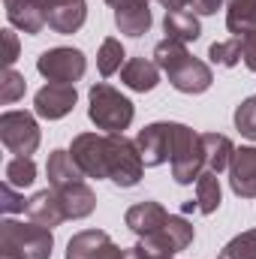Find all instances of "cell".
<instances>
[{
    "label": "cell",
    "instance_id": "obj_1",
    "mask_svg": "<svg viewBox=\"0 0 256 259\" xmlns=\"http://www.w3.org/2000/svg\"><path fill=\"white\" fill-rule=\"evenodd\" d=\"M154 61L169 75V84L181 94H205L214 84L211 66L199 58H193L184 42L178 39H163L154 46Z\"/></svg>",
    "mask_w": 256,
    "mask_h": 259
},
{
    "label": "cell",
    "instance_id": "obj_2",
    "mask_svg": "<svg viewBox=\"0 0 256 259\" xmlns=\"http://www.w3.org/2000/svg\"><path fill=\"white\" fill-rule=\"evenodd\" d=\"M52 250H55V235L49 226H39L33 220L0 223V259H52Z\"/></svg>",
    "mask_w": 256,
    "mask_h": 259
},
{
    "label": "cell",
    "instance_id": "obj_3",
    "mask_svg": "<svg viewBox=\"0 0 256 259\" xmlns=\"http://www.w3.org/2000/svg\"><path fill=\"white\" fill-rule=\"evenodd\" d=\"M88 118L103 133H124L136 118V106L112 84L97 81L88 91Z\"/></svg>",
    "mask_w": 256,
    "mask_h": 259
},
{
    "label": "cell",
    "instance_id": "obj_4",
    "mask_svg": "<svg viewBox=\"0 0 256 259\" xmlns=\"http://www.w3.org/2000/svg\"><path fill=\"white\" fill-rule=\"evenodd\" d=\"M145 163L139 145L124 133H106V178L118 187H136L142 181Z\"/></svg>",
    "mask_w": 256,
    "mask_h": 259
},
{
    "label": "cell",
    "instance_id": "obj_5",
    "mask_svg": "<svg viewBox=\"0 0 256 259\" xmlns=\"http://www.w3.org/2000/svg\"><path fill=\"white\" fill-rule=\"evenodd\" d=\"M172 178L178 184H193L205 172V151H202V133H193L187 124L175 121V136H172Z\"/></svg>",
    "mask_w": 256,
    "mask_h": 259
},
{
    "label": "cell",
    "instance_id": "obj_6",
    "mask_svg": "<svg viewBox=\"0 0 256 259\" xmlns=\"http://www.w3.org/2000/svg\"><path fill=\"white\" fill-rule=\"evenodd\" d=\"M193 238H196V229H193L190 220L172 214V217L166 220V226L157 229V232H151V235H145V238L139 241V247L145 250L148 259H175L181 250L190 247Z\"/></svg>",
    "mask_w": 256,
    "mask_h": 259
},
{
    "label": "cell",
    "instance_id": "obj_7",
    "mask_svg": "<svg viewBox=\"0 0 256 259\" xmlns=\"http://www.w3.org/2000/svg\"><path fill=\"white\" fill-rule=\"evenodd\" d=\"M0 142L9 154L15 157H30L36 154L42 133L30 112H3L0 115Z\"/></svg>",
    "mask_w": 256,
    "mask_h": 259
},
{
    "label": "cell",
    "instance_id": "obj_8",
    "mask_svg": "<svg viewBox=\"0 0 256 259\" xmlns=\"http://www.w3.org/2000/svg\"><path fill=\"white\" fill-rule=\"evenodd\" d=\"M36 69L46 81H61V84H75L84 69H88V58L84 52L78 49H69V46H58V49H49L36 58Z\"/></svg>",
    "mask_w": 256,
    "mask_h": 259
},
{
    "label": "cell",
    "instance_id": "obj_9",
    "mask_svg": "<svg viewBox=\"0 0 256 259\" xmlns=\"http://www.w3.org/2000/svg\"><path fill=\"white\" fill-rule=\"evenodd\" d=\"M172 136H175V121H157V124H148L139 130L136 145H139L142 163L148 169L172 160Z\"/></svg>",
    "mask_w": 256,
    "mask_h": 259
},
{
    "label": "cell",
    "instance_id": "obj_10",
    "mask_svg": "<svg viewBox=\"0 0 256 259\" xmlns=\"http://www.w3.org/2000/svg\"><path fill=\"white\" fill-rule=\"evenodd\" d=\"M69 154L84 178H106V133H78L69 145Z\"/></svg>",
    "mask_w": 256,
    "mask_h": 259
},
{
    "label": "cell",
    "instance_id": "obj_11",
    "mask_svg": "<svg viewBox=\"0 0 256 259\" xmlns=\"http://www.w3.org/2000/svg\"><path fill=\"white\" fill-rule=\"evenodd\" d=\"M75 103H78L75 84H61V81H49L33 97V109L46 121H61V118H66L75 109Z\"/></svg>",
    "mask_w": 256,
    "mask_h": 259
},
{
    "label": "cell",
    "instance_id": "obj_12",
    "mask_svg": "<svg viewBox=\"0 0 256 259\" xmlns=\"http://www.w3.org/2000/svg\"><path fill=\"white\" fill-rule=\"evenodd\" d=\"M42 3H46L49 30H55L61 36L81 30V24L88 21V3L84 0H42Z\"/></svg>",
    "mask_w": 256,
    "mask_h": 259
},
{
    "label": "cell",
    "instance_id": "obj_13",
    "mask_svg": "<svg viewBox=\"0 0 256 259\" xmlns=\"http://www.w3.org/2000/svg\"><path fill=\"white\" fill-rule=\"evenodd\" d=\"M229 187L241 199H256V148L241 145L229 163Z\"/></svg>",
    "mask_w": 256,
    "mask_h": 259
},
{
    "label": "cell",
    "instance_id": "obj_14",
    "mask_svg": "<svg viewBox=\"0 0 256 259\" xmlns=\"http://www.w3.org/2000/svg\"><path fill=\"white\" fill-rule=\"evenodd\" d=\"M169 217H172V214H169V211H166L160 202H154V199H145V202H136V205H130L127 214H124V223H127L130 232H136L139 238H145V235H151V232L163 229Z\"/></svg>",
    "mask_w": 256,
    "mask_h": 259
},
{
    "label": "cell",
    "instance_id": "obj_15",
    "mask_svg": "<svg viewBox=\"0 0 256 259\" xmlns=\"http://www.w3.org/2000/svg\"><path fill=\"white\" fill-rule=\"evenodd\" d=\"M3 6H6L9 24L24 30L27 36H36V33H42V27H49L42 0H3Z\"/></svg>",
    "mask_w": 256,
    "mask_h": 259
},
{
    "label": "cell",
    "instance_id": "obj_16",
    "mask_svg": "<svg viewBox=\"0 0 256 259\" xmlns=\"http://www.w3.org/2000/svg\"><path fill=\"white\" fill-rule=\"evenodd\" d=\"M24 214H27L33 223L49 226V229L61 226V223L66 220L64 205H61V199H58V193H55V190H39V193H33L30 199H27Z\"/></svg>",
    "mask_w": 256,
    "mask_h": 259
},
{
    "label": "cell",
    "instance_id": "obj_17",
    "mask_svg": "<svg viewBox=\"0 0 256 259\" xmlns=\"http://www.w3.org/2000/svg\"><path fill=\"white\" fill-rule=\"evenodd\" d=\"M121 81L136 94H148L160 84V66L157 61H148V58H127V64L121 69Z\"/></svg>",
    "mask_w": 256,
    "mask_h": 259
},
{
    "label": "cell",
    "instance_id": "obj_18",
    "mask_svg": "<svg viewBox=\"0 0 256 259\" xmlns=\"http://www.w3.org/2000/svg\"><path fill=\"white\" fill-rule=\"evenodd\" d=\"M55 193H58L61 205H64L66 220H84V217H91L94 208H97V193H94L84 181H75V184H69L64 190H55Z\"/></svg>",
    "mask_w": 256,
    "mask_h": 259
},
{
    "label": "cell",
    "instance_id": "obj_19",
    "mask_svg": "<svg viewBox=\"0 0 256 259\" xmlns=\"http://www.w3.org/2000/svg\"><path fill=\"white\" fill-rule=\"evenodd\" d=\"M46 175H49L52 190H64V187L75 184V181H84V172L75 166L72 154H69V151H64V148H58V151H52V154H49Z\"/></svg>",
    "mask_w": 256,
    "mask_h": 259
},
{
    "label": "cell",
    "instance_id": "obj_20",
    "mask_svg": "<svg viewBox=\"0 0 256 259\" xmlns=\"http://www.w3.org/2000/svg\"><path fill=\"white\" fill-rule=\"evenodd\" d=\"M202 151H205V169L220 175L223 169H229L232 154H235V145L223 133H202Z\"/></svg>",
    "mask_w": 256,
    "mask_h": 259
},
{
    "label": "cell",
    "instance_id": "obj_21",
    "mask_svg": "<svg viewBox=\"0 0 256 259\" xmlns=\"http://www.w3.org/2000/svg\"><path fill=\"white\" fill-rule=\"evenodd\" d=\"M163 30H166V39H178V42H196L202 36V24H199V15L187 12V9H172L166 12L163 18Z\"/></svg>",
    "mask_w": 256,
    "mask_h": 259
},
{
    "label": "cell",
    "instance_id": "obj_22",
    "mask_svg": "<svg viewBox=\"0 0 256 259\" xmlns=\"http://www.w3.org/2000/svg\"><path fill=\"white\" fill-rule=\"evenodd\" d=\"M151 24H154V15H151L148 3H133V6L115 9V27H118L121 33L133 36V39L145 36V33L151 30Z\"/></svg>",
    "mask_w": 256,
    "mask_h": 259
},
{
    "label": "cell",
    "instance_id": "obj_23",
    "mask_svg": "<svg viewBox=\"0 0 256 259\" xmlns=\"http://www.w3.org/2000/svg\"><path fill=\"white\" fill-rule=\"evenodd\" d=\"M109 241V232L103 229H81L66 241V259H97L103 244Z\"/></svg>",
    "mask_w": 256,
    "mask_h": 259
},
{
    "label": "cell",
    "instance_id": "obj_24",
    "mask_svg": "<svg viewBox=\"0 0 256 259\" xmlns=\"http://www.w3.org/2000/svg\"><path fill=\"white\" fill-rule=\"evenodd\" d=\"M226 27L235 36L256 30V0H226Z\"/></svg>",
    "mask_w": 256,
    "mask_h": 259
},
{
    "label": "cell",
    "instance_id": "obj_25",
    "mask_svg": "<svg viewBox=\"0 0 256 259\" xmlns=\"http://www.w3.org/2000/svg\"><path fill=\"white\" fill-rule=\"evenodd\" d=\"M220 202H223V190H220V178H217V172H202L199 175V181H196V205H199V211L202 214H214L217 208H220Z\"/></svg>",
    "mask_w": 256,
    "mask_h": 259
},
{
    "label": "cell",
    "instance_id": "obj_26",
    "mask_svg": "<svg viewBox=\"0 0 256 259\" xmlns=\"http://www.w3.org/2000/svg\"><path fill=\"white\" fill-rule=\"evenodd\" d=\"M124 64H127V52H124L121 39L106 36V39H103V46H100V55H97L100 75H103V78H109V75L121 72V69H124Z\"/></svg>",
    "mask_w": 256,
    "mask_h": 259
},
{
    "label": "cell",
    "instance_id": "obj_27",
    "mask_svg": "<svg viewBox=\"0 0 256 259\" xmlns=\"http://www.w3.org/2000/svg\"><path fill=\"white\" fill-rule=\"evenodd\" d=\"M3 175H6V184L24 190V187H30L36 181V163H33V157H12L6 163Z\"/></svg>",
    "mask_w": 256,
    "mask_h": 259
},
{
    "label": "cell",
    "instance_id": "obj_28",
    "mask_svg": "<svg viewBox=\"0 0 256 259\" xmlns=\"http://www.w3.org/2000/svg\"><path fill=\"white\" fill-rule=\"evenodd\" d=\"M220 259H256V229H247V232L235 235L220 250Z\"/></svg>",
    "mask_w": 256,
    "mask_h": 259
},
{
    "label": "cell",
    "instance_id": "obj_29",
    "mask_svg": "<svg viewBox=\"0 0 256 259\" xmlns=\"http://www.w3.org/2000/svg\"><path fill=\"white\" fill-rule=\"evenodd\" d=\"M24 91H27L24 75L15 72V69H3V75H0V103L12 106V103H18L24 97Z\"/></svg>",
    "mask_w": 256,
    "mask_h": 259
},
{
    "label": "cell",
    "instance_id": "obj_30",
    "mask_svg": "<svg viewBox=\"0 0 256 259\" xmlns=\"http://www.w3.org/2000/svg\"><path fill=\"white\" fill-rule=\"evenodd\" d=\"M208 61L217 66H235L241 61V36H232L226 42H214L208 49Z\"/></svg>",
    "mask_w": 256,
    "mask_h": 259
},
{
    "label": "cell",
    "instance_id": "obj_31",
    "mask_svg": "<svg viewBox=\"0 0 256 259\" xmlns=\"http://www.w3.org/2000/svg\"><path fill=\"white\" fill-rule=\"evenodd\" d=\"M232 121H235V130H238L244 139H253L256 142V97H247V100L238 103Z\"/></svg>",
    "mask_w": 256,
    "mask_h": 259
},
{
    "label": "cell",
    "instance_id": "obj_32",
    "mask_svg": "<svg viewBox=\"0 0 256 259\" xmlns=\"http://www.w3.org/2000/svg\"><path fill=\"white\" fill-rule=\"evenodd\" d=\"M0 208H3L6 214H18V211H24V208H27V199L18 193L12 184H6V181H3V184H0Z\"/></svg>",
    "mask_w": 256,
    "mask_h": 259
},
{
    "label": "cell",
    "instance_id": "obj_33",
    "mask_svg": "<svg viewBox=\"0 0 256 259\" xmlns=\"http://www.w3.org/2000/svg\"><path fill=\"white\" fill-rule=\"evenodd\" d=\"M241 61L250 72H256V30L241 36Z\"/></svg>",
    "mask_w": 256,
    "mask_h": 259
},
{
    "label": "cell",
    "instance_id": "obj_34",
    "mask_svg": "<svg viewBox=\"0 0 256 259\" xmlns=\"http://www.w3.org/2000/svg\"><path fill=\"white\" fill-rule=\"evenodd\" d=\"M3 33V46H6V55H3V64H6V69H12V64L18 61V36L6 27V30H0Z\"/></svg>",
    "mask_w": 256,
    "mask_h": 259
},
{
    "label": "cell",
    "instance_id": "obj_35",
    "mask_svg": "<svg viewBox=\"0 0 256 259\" xmlns=\"http://www.w3.org/2000/svg\"><path fill=\"white\" fill-rule=\"evenodd\" d=\"M223 3H226V0H190V6H193L196 15H214Z\"/></svg>",
    "mask_w": 256,
    "mask_h": 259
},
{
    "label": "cell",
    "instance_id": "obj_36",
    "mask_svg": "<svg viewBox=\"0 0 256 259\" xmlns=\"http://www.w3.org/2000/svg\"><path fill=\"white\" fill-rule=\"evenodd\" d=\"M121 250H124V247H118V244L109 238V241L103 244V250L97 253V259H121Z\"/></svg>",
    "mask_w": 256,
    "mask_h": 259
},
{
    "label": "cell",
    "instance_id": "obj_37",
    "mask_svg": "<svg viewBox=\"0 0 256 259\" xmlns=\"http://www.w3.org/2000/svg\"><path fill=\"white\" fill-rule=\"evenodd\" d=\"M121 259H148V256H145V250L136 244V247H124V250H121Z\"/></svg>",
    "mask_w": 256,
    "mask_h": 259
},
{
    "label": "cell",
    "instance_id": "obj_38",
    "mask_svg": "<svg viewBox=\"0 0 256 259\" xmlns=\"http://www.w3.org/2000/svg\"><path fill=\"white\" fill-rule=\"evenodd\" d=\"M163 6H166V12H172V9H184V6H190V0H160Z\"/></svg>",
    "mask_w": 256,
    "mask_h": 259
},
{
    "label": "cell",
    "instance_id": "obj_39",
    "mask_svg": "<svg viewBox=\"0 0 256 259\" xmlns=\"http://www.w3.org/2000/svg\"><path fill=\"white\" fill-rule=\"evenodd\" d=\"M109 6H115V9H121V6H133V3H151V0H106Z\"/></svg>",
    "mask_w": 256,
    "mask_h": 259
},
{
    "label": "cell",
    "instance_id": "obj_40",
    "mask_svg": "<svg viewBox=\"0 0 256 259\" xmlns=\"http://www.w3.org/2000/svg\"><path fill=\"white\" fill-rule=\"evenodd\" d=\"M217 259H220V256H217Z\"/></svg>",
    "mask_w": 256,
    "mask_h": 259
}]
</instances>
